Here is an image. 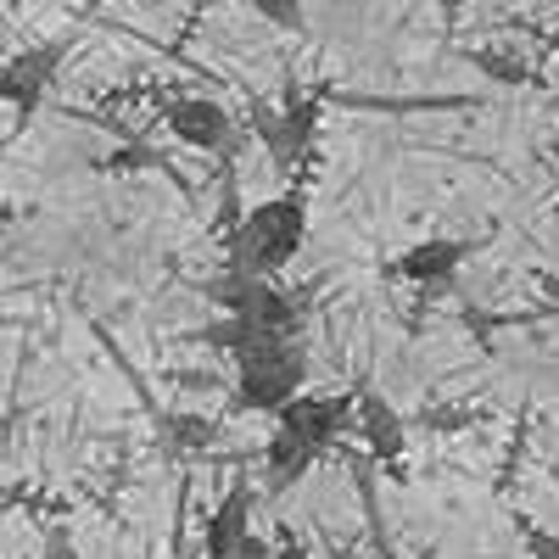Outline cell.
<instances>
[{"instance_id":"6da1fadb","label":"cell","mask_w":559,"mask_h":559,"mask_svg":"<svg viewBox=\"0 0 559 559\" xmlns=\"http://www.w3.org/2000/svg\"><path fill=\"white\" fill-rule=\"evenodd\" d=\"M302 241H308V207L297 197H269L229 229V269L252 280H274L302 252Z\"/></svg>"},{"instance_id":"7a4b0ae2","label":"cell","mask_w":559,"mask_h":559,"mask_svg":"<svg viewBox=\"0 0 559 559\" xmlns=\"http://www.w3.org/2000/svg\"><path fill=\"white\" fill-rule=\"evenodd\" d=\"M302 376H308V347L297 336L269 342V347L236 358V403L252 414H280L302 392Z\"/></svg>"},{"instance_id":"3957f363","label":"cell","mask_w":559,"mask_h":559,"mask_svg":"<svg viewBox=\"0 0 559 559\" xmlns=\"http://www.w3.org/2000/svg\"><path fill=\"white\" fill-rule=\"evenodd\" d=\"M202 297L218 302L229 319L258 324V331H269V336H297L302 331V324H297V302L280 292L274 280H252V274L224 269L218 280H202Z\"/></svg>"},{"instance_id":"277c9868","label":"cell","mask_w":559,"mask_h":559,"mask_svg":"<svg viewBox=\"0 0 559 559\" xmlns=\"http://www.w3.org/2000/svg\"><path fill=\"white\" fill-rule=\"evenodd\" d=\"M252 123H258V140L269 146V163L274 168H297L308 157V146H313V134H319V96H292L280 112L258 107Z\"/></svg>"},{"instance_id":"5b68a950","label":"cell","mask_w":559,"mask_h":559,"mask_svg":"<svg viewBox=\"0 0 559 559\" xmlns=\"http://www.w3.org/2000/svg\"><path fill=\"white\" fill-rule=\"evenodd\" d=\"M274 419H280V431H286V437H297L302 448L319 453V448H331V442L347 431L353 397H336V392H297Z\"/></svg>"},{"instance_id":"8992f818","label":"cell","mask_w":559,"mask_h":559,"mask_svg":"<svg viewBox=\"0 0 559 559\" xmlns=\"http://www.w3.org/2000/svg\"><path fill=\"white\" fill-rule=\"evenodd\" d=\"M68 57V39H45V45H28L12 62H0V102H12L17 112H34L51 90L57 68Z\"/></svg>"},{"instance_id":"52a82bcc","label":"cell","mask_w":559,"mask_h":559,"mask_svg":"<svg viewBox=\"0 0 559 559\" xmlns=\"http://www.w3.org/2000/svg\"><path fill=\"white\" fill-rule=\"evenodd\" d=\"M163 123L179 134V146H197V152H236V123L213 96H174L163 107Z\"/></svg>"},{"instance_id":"ba28073f","label":"cell","mask_w":559,"mask_h":559,"mask_svg":"<svg viewBox=\"0 0 559 559\" xmlns=\"http://www.w3.org/2000/svg\"><path fill=\"white\" fill-rule=\"evenodd\" d=\"M353 419H358V437L369 448V459L376 464H397L403 448H408V419L376 392V386H364L353 392Z\"/></svg>"},{"instance_id":"9c48e42d","label":"cell","mask_w":559,"mask_h":559,"mask_svg":"<svg viewBox=\"0 0 559 559\" xmlns=\"http://www.w3.org/2000/svg\"><path fill=\"white\" fill-rule=\"evenodd\" d=\"M464 258H471V241H459V236H426V241H414L392 263V274L408 280V286H442V280L459 274Z\"/></svg>"},{"instance_id":"30bf717a","label":"cell","mask_w":559,"mask_h":559,"mask_svg":"<svg viewBox=\"0 0 559 559\" xmlns=\"http://www.w3.org/2000/svg\"><path fill=\"white\" fill-rule=\"evenodd\" d=\"M252 532V481L247 476H236L224 487V498H218V509L207 515V532H202V548H207V559H229L236 554V543Z\"/></svg>"},{"instance_id":"8fae6325","label":"cell","mask_w":559,"mask_h":559,"mask_svg":"<svg viewBox=\"0 0 559 559\" xmlns=\"http://www.w3.org/2000/svg\"><path fill=\"white\" fill-rule=\"evenodd\" d=\"M269 487H292L302 471H308V464H313V448H302L297 437H286V431H280L274 426V437H269Z\"/></svg>"},{"instance_id":"7c38bea8","label":"cell","mask_w":559,"mask_h":559,"mask_svg":"<svg viewBox=\"0 0 559 559\" xmlns=\"http://www.w3.org/2000/svg\"><path fill=\"white\" fill-rule=\"evenodd\" d=\"M247 7L263 17V23H274V28H302V0H247Z\"/></svg>"},{"instance_id":"4fadbf2b","label":"cell","mask_w":559,"mask_h":559,"mask_svg":"<svg viewBox=\"0 0 559 559\" xmlns=\"http://www.w3.org/2000/svg\"><path fill=\"white\" fill-rule=\"evenodd\" d=\"M515 526H521V543L532 559H559V537L548 526H537V521H515Z\"/></svg>"},{"instance_id":"5bb4252c","label":"cell","mask_w":559,"mask_h":559,"mask_svg":"<svg viewBox=\"0 0 559 559\" xmlns=\"http://www.w3.org/2000/svg\"><path fill=\"white\" fill-rule=\"evenodd\" d=\"M471 62H476L481 73L503 79V84H526V68H521V62H509V57H498V51H476Z\"/></svg>"},{"instance_id":"9a60e30c","label":"cell","mask_w":559,"mask_h":559,"mask_svg":"<svg viewBox=\"0 0 559 559\" xmlns=\"http://www.w3.org/2000/svg\"><path fill=\"white\" fill-rule=\"evenodd\" d=\"M213 437H218V431L207 426V419H191V414L174 419V442H179V448H207Z\"/></svg>"},{"instance_id":"2e32d148","label":"cell","mask_w":559,"mask_h":559,"mask_svg":"<svg viewBox=\"0 0 559 559\" xmlns=\"http://www.w3.org/2000/svg\"><path fill=\"white\" fill-rule=\"evenodd\" d=\"M229 559H274V543H269V537H258V532H247Z\"/></svg>"},{"instance_id":"e0dca14e","label":"cell","mask_w":559,"mask_h":559,"mask_svg":"<svg viewBox=\"0 0 559 559\" xmlns=\"http://www.w3.org/2000/svg\"><path fill=\"white\" fill-rule=\"evenodd\" d=\"M45 559H79V548H73V537H68L62 526L45 532Z\"/></svg>"},{"instance_id":"ac0fdd59","label":"cell","mask_w":559,"mask_h":559,"mask_svg":"<svg viewBox=\"0 0 559 559\" xmlns=\"http://www.w3.org/2000/svg\"><path fill=\"white\" fill-rule=\"evenodd\" d=\"M274 559H308V548L297 543V532H286V526L274 532Z\"/></svg>"},{"instance_id":"d6986e66","label":"cell","mask_w":559,"mask_h":559,"mask_svg":"<svg viewBox=\"0 0 559 559\" xmlns=\"http://www.w3.org/2000/svg\"><path fill=\"white\" fill-rule=\"evenodd\" d=\"M152 163H157L152 152H118L112 157V168H152Z\"/></svg>"},{"instance_id":"ffe728a7","label":"cell","mask_w":559,"mask_h":559,"mask_svg":"<svg viewBox=\"0 0 559 559\" xmlns=\"http://www.w3.org/2000/svg\"><path fill=\"white\" fill-rule=\"evenodd\" d=\"M7 442H12V414H0V453H7Z\"/></svg>"}]
</instances>
